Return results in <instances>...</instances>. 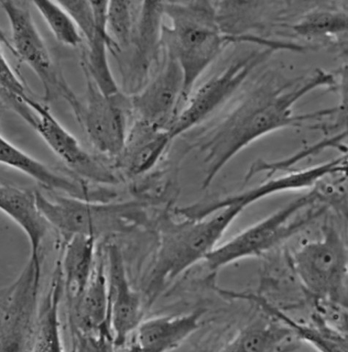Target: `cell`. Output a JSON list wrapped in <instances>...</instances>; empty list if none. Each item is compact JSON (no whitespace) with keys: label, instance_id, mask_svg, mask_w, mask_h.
Masks as SVG:
<instances>
[{"label":"cell","instance_id":"83f0119b","mask_svg":"<svg viewBox=\"0 0 348 352\" xmlns=\"http://www.w3.org/2000/svg\"><path fill=\"white\" fill-rule=\"evenodd\" d=\"M72 17L86 41L91 39L95 33V20L91 1L86 0H64L58 1Z\"/></svg>","mask_w":348,"mask_h":352},{"label":"cell","instance_id":"5b68a950","mask_svg":"<svg viewBox=\"0 0 348 352\" xmlns=\"http://www.w3.org/2000/svg\"><path fill=\"white\" fill-rule=\"evenodd\" d=\"M318 204H322V198L314 186L308 193L217 246L204 260L206 266L212 271L218 270L239 260L266 254L300 232L327 208L312 209L310 213L296 218L303 209Z\"/></svg>","mask_w":348,"mask_h":352},{"label":"cell","instance_id":"5bb4252c","mask_svg":"<svg viewBox=\"0 0 348 352\" xmlns=\"http://www.w3.org/2000/svg\"><path fill=\"white\" fill-rule=\"evenodd\" d=\"M164 6L161 1L141 2L129 60L121 68L126 91L132 96L149 82V76L158 62L162 47Z\"/></svg>","mask_w":348,"mask_h":352},{"label":"cell","instance_id":"cb8c5ba5","mask_svg":"<svg viewBox=\"0 0 348 352\" xmlns=\"http://www.w3.org/2000/svg\"><path fill=\"white\" fill-rule=\"evenodd\" d=\"M51 282L47 297L37 315L30 345L31 351L64 350L58 316L60 302L64 293L63 275L60 261Z\"/></svg>","mask_w":348,"mask_h":352},{"label":"cell","instance_id":"ac0fdd59","mask_svg":"<svg viewBox=\"0 0 348 352\" xmlns=\"http://www.w3.org/2000/svg\"><path fill=\"white\" fill-rule=\"evenodd\" d=\"M172 140L168 129L136 120L115 159L116 167L130 178L143 176L156 167Z\"/></svg>","mask_w":348,"mask_h":352},{"label":"cell","instance_id":"7402d4cb","mask_svg":"<svg viewBox=\"0 0 348 352\" xmlns=\"http://www.w3.org/2000/svg\"><path fill=\"white\" fill-rule=\"evenodd\" d=\"M96 239L86 236H74L67 241L62 258L60 261L64 292L71 308L84 292L96 261Z\"/></svg>","mask_w":348,"mask_h":352},{"label":"cell","instance_id":"2e32d148","mask_svg":"<svg viewBox=\"0 0 348 352\" xmlns=\"http://www.w3.org/2000/svg\"><path fill=\"white\" fill-rule=\"evenodd\" d=\"M0 161L5 166L21 172L47 190L73 197L92 201H113L115 195L107 190L91 188L88 182L51 170L47 165L31 157L0 138Z\"/></svg>","mask_w":348,"mask_h":352},{"label":"cell","instance_id":"d4e9b609","mask_svg":"<svg viewBox=\"0 0 348 352\" xmlns=\"http://www.w3.org/2000/svg\"><path fill=\"white\" fill-rule=\"evenodd\" d=\"M296 35L308 40L344 36L347 30V13L344 7H317L291 27Z\"/></svg>","mask_w":348,"mask_h":352},{"label":"cell","instance_id":"52a82bcc","mask_svg":"<svg viewBox=\"0 0 348 352\" xmlns=\"http://www.w3.org/2000/svg\"><path fill=\"white\" fill-rule=\"evenodd\" d=\"M288 261L310 298L347 305V248L333 226L325 224L322 236L288 253Z\"/></svg>","mask_w":348,"mask_h":352},{"label":"cell","instance_id":"d6986e66","mask_svg":"<svg viewBox=\"0 0 348 352\" xmlns=\"http://www.w3.org/2000/svg\"><path fill=\"white\" fill-rule=\"evenodd\" d=\"M203 310L178 316H160L146 319L136 329L132 349L167 351L179 347L201 325Z\"/></svg>","mask_w":348,"mask_h":352},{"label":"cell","instance_id":"ffe728a7","mask_svg":"<svg viewBox=\"0 0 348 352\" xmlns=\"http://www.w3.org/2000/svg\"><path fill=\"white\" fill-rule=\"evenodd\" d=\"M0 208L24 231L30 241V259L40 263V248L51 226L40 210L36 190L2 185Z\"/></svg>","mask_w":348,"mask_h":352},{"label":"cell","instance_id":"8fae6325","mask_svg":"<svg viewBox=\"0 0 348 352\" xmlns=\"http://www.w3.org/2000/svg\"><path fill=\"white\" fill-rule=\"evenodd\" d=\"M25 2L2 1L12 29V47L16 56L38 76L45 100L62 96L69 101L73 93L58 74Z\"/></svg>","mask_w":348,"mask_h":352},{"label":"cell","instance_id":"3957f363","mask_svg":"<svg viewBox=\"0 0 348 352\" xmlns=\"http://www.w3.org/2000/svg\"><path fill=\"white\" fill-rule=\"evenodd\" d=\"M163 50L175 59L183 76L182 104L187 103L203 73L228 43L211 1H164Z\"/></svg>","mask_w":348,"mask_h":352},{"label":"cell","instance_id":"277c9868","mask_svg":"<svg viewBox=\"0 0 348 352\" xmlns=\"http://www.w3.org/2000/svg\"><path fill=\"white\" fill-rule=\"evenodd\" d=\"M40 212L50 224L69 239L74 236H100L128 233L148 223L146 204L139 201L101 202L67 195L52 197L36 190Z\"/></svg>","mask_w":348,"mask_h":352},{"label":"cell","instance_id":"7a4b0ae2","mask_svg":"<svg viewBox=\"0 0 348 352\" xmlns=\"http://www.w3.org/2000/svg\"><path fill=\"white\" fill-rule=\"evenodd\" d=\"M244 210L231 206L203 219L183 218L181 221L171 216L163 218L156 256L148 280V304L154 302L167 284L204 261Z\"/></svg>","mask_w":348,"mask_h":352},{"label":"cell","instance_id":"9c48e42d","mask_svg":"<svg viewBox=\"0 0 348 352\" xmlns=\"http://www.w3.org/2000/svg\"><path fill=\"white\" fill-rule=\"evenodd\" d=\"M86 76V102L73 110L93 146L100 153L116 159L128 133V119L133 114L129 95L105 96Z\"/></svg>","mask_w":348,"mask_h":352},{"label":"cell","instance_id":"ba28073f","mask_svg":"<svg viewBox=\"0 0 348 352\" xmlns=\"http://www.w3.org/2000/svg\"><path fill=\"white\" fill-rule=\"evenodd\" d=\"M275 47H265L243 55L202 84L189 98L169 127L173 140L187 133L210 118L233 96L261 63L267 60Z\"/></svg>","mask_w":348,"mask_h":352},{"label":"cell","instance_id":"4fadbf2b","mask_svg":"<svg viewBox=\"0 0 348 352\" xmlns=\"http://www.w3.org/2000/svg\"><path fill=\"white\" fill-rule=\"evenodd\" d=\"M183 90L180 65L165 54V61L156 76L143 89L130 96L133 115L137 120L168 129L181 111Z\"/></svg>","mask_w":348,"mask_h":352},{"label":"cell","instance_id":"e0dca14e","mask_svg":"<svg viewBox=\"0 0 348 352\" xmlns=\"http://www.w3.org/2000/svg\"><path fill=\"white\" fill-rule=\"evenodd\" d=\"M106 263L97 259L88 285L71 308L73 322L80 334L93 340V345L110 342L113 338L110 326V296Z\"/></svg>","mask_w":348,"mask_h":352},{"label":"cell","instance_id":"7c38bea8","mask_svg":"<svg viewBox=\"0 0 348 352\" xmlns=\"http://www.w3.org/2000/svg\"><path fill=\"white\" fill-rule=\"evenodd\" d=\"M347 170V156L343 155L310 168L293 170L263 182L252 189L222 199L189 206V212L193 218L203 219L231 206H238L246 209L271 195L290 191L310 190L323 179L336 175L346 174Z\"/></svg>","mask_w":348,"mask_h":352},{"label":"cell","instance_id":"8992f818","mask_svg":"<svg viewBox=\"0 0 348 352\" xmlns=\"http://www.w3.org/2000/svg\"><path fill=\"white\" fill-rule=\"evenodd\" d=\"M1 98L5 106L38 132L54 153L78 179L97 185L121 183V179L114 170L86 151L79 140L54 116L47 105L38 101L30 91L19 96L1 92Z\"/></svg>","mask_w":348,"mask_h":352},{"label":"cell","instance_id":"44dd1931","mask_svg":"<svg viewBox=\"0 0 348 352\" xmlns=\"http://www.w3.org/2000/svg\"><path fill=\"white\" fill-rule=\"evenodd\" d=\"M95 20L93 36L86 41L88 50L83 63L84 72L93 81L99 89L107 96L121 94L113 74L107 52H117L115 43L107 28V9L108 1H91Z\"/></svg>","mask_w":348,"mask_h":352},{"label":"cell","instance_id":"4316f807","mask_svg":"<svg viewBox=\"0 0 348 352\" xmlns=\"http://www.w3.org/2000/svg\"><path fill=\"white\" fill-rule=\"evenodd\" d=\"M32 4L59 42L71 47L80 45L83 38L81 32L72 17L58 1L36 0L32 1Z\"/></svg>","mask_w":348,"mask_h":352},{"label":"cell","instance_id":"30bf717a","mask_svg":"<svg viewBox=\"0 0 348 352\" xmlns=\"http://www.w3.org/2000/svg\"><path fill=\"white\" fill-rule=\"evenodd\" d=\"M41 264L29 259L25 269L0 294V350L30 347L37 318Z\"/></svg>","mask_w":348,"mask_h":352},{"label":"cell","instance_id":"9a60e30c","mask_svg":"<svg viewBox=\"0 0 348 352\" xmlns=\"http://www.w3.org/2000/svg\"><path fill=\"white\" fill-rule=\"evenodd\" d=\"M106 271L110 296V326L113 346H124L130 335L143 322V296L130 285L121 250L107 248Z\"/></svg>","mask_w":348,"mask_h":352},{"label":"cell","instance_id":"603a6c76","mask_svg":"<svg viewBox=\"0 0 348 352\" xmlns=\"http://www.w3.org/2000/svg\"><path fill=\"white\" fill-rule=\"evenodd\" d=\"M269 316V321L266 318L258 319L244 327L222 351L273 352L297 348L301 340L295 333L275 318Z\"/></svg>","mask_w":348,"mask_h":352},{"label":"cell","instance_id":"6da1fadb","mask_svg":"<svg viewBox=\"0 0 348 352\" xmlns=\"http://www.w3.org/2000/svg\"><path fill=\"white\" fill-rule=\"evenodd\" d=\"M337 86L335 76L322 69L308 76H286L272 70L261 76L231 111L200 141L198 148L205 169L202 189H208L238 153L260 138L335 114L337 108L299 115L293 108L314 90Z\"/></svg>","mask_w":348,"mask_h":352},{"label":"cell","instance_id":"484cf974","mask_svg":"<svg viewBox=\"0 0 348 352\" xmlns=\"http://www.w3.org/2000/svg\"><path fill=\"white\" fill-rule=\"evenodd\" d=\"M140 3L124 0L108 1L107 28L117 47L116 57L126 52L132 44Z\"/></svg>","mask_w":348,"mask_h":352}]
</instances>
